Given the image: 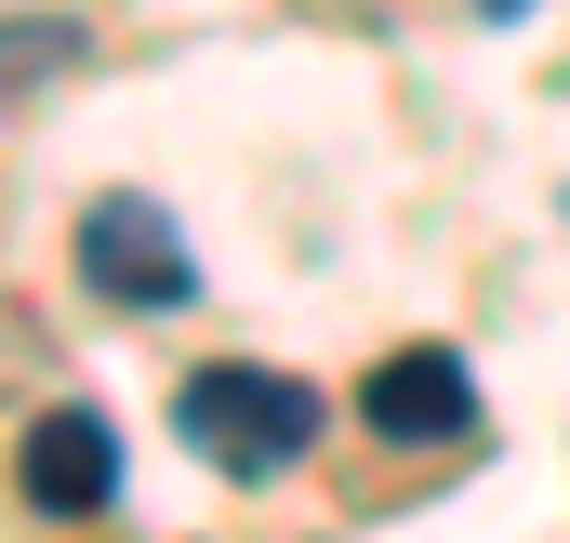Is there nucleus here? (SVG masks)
<instances>
[{
    "label": "nucleus",
    "instance_id": "nucleus-1",
    "mask_svg": "<svg viewBox=\"0 0 570 543\" xmlns=\"http://www.w3.org/2000/svg\"><path fill=\"white\" fill-rule=\"evenodd\" d=\"M173 424H186L226 477H279L292 451L318 437V385L253 372V358H213V372H186V385H173Z\"/></svg>",
    "mask_w": 570,
    "mask_h": 543
},
{
    "label": "nucleus",
    "instance_id": "nucleus-2",
    "mask_svg": "<svg viewBox=\"0 0 570 543\" xmlns=\"http://www.w3.org/2000/svg\"><path fill=\"white\" fill-rule=\"evenodd\" d=\"M80 278H94L107 305H186V292H199L186 239H173L146 199H80Z\"/></svg>",
    "mask_w": 570,
    "mask_h": 543
},
{
    "label": "nucleus",
    "instance_id": "nucleus-3",
    "mask_svg": "<svg viewBox=\"0 0 570 543\" xmlns=\"http://www.w3.org/2000/svg\"><path fill=\"white\" fill-rule=\"evenodd\" d=\"M358 424H372V437H399V451H451V437H478V385H464V358H451V345H399V358H372Z\"/></svg>",
    "mask_w": 570,
    "mask_h": 543
},
{
    "label": "nucleus",
    "instance_id": "nucleus-4",
    "mask_svg": "<svg viewBox=\"0 0 570 543\" xmlns=\"http://www.w3.org/2000/svg\"><path fill=\"white\" fill-rule=\"evenodd\" d=\"M13 477H27L40 517H94V504L120 491V437H107V411H40L27 451H13Z\"/></svg>",
    "mask_w": 570,
    "mask_h": 543
}]
</instances>
